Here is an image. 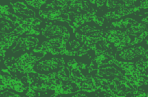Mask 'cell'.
Wrapping results in <instances>:
<instances>
[{
    "label": "cell",
    "mask_w": 148,
    "mask_h": 97,
    "mask_svg": "<svg viewBox=\"0 0 148 97\" xmlns=\"http://www.w3.org/2000/svg\"><path fill=\"white\" fill-rule=\"evenodd\" d=\"M45 55H35L34 53H25L17 58H9L4 61V65L11 72H19L22 74L28 75L30 73L37 74L34 70L36 63L41 60Z\"/></svg>",
    "instance_id": "obj_1"
},
{
    "label": "cell",
    "mask_w": 148,
    "mask_h": 97,
    "mask_svg": "<svg viewBox=\"0 0 148 97\" xmlns=\"http://www.w3.org/2000/svg\"><path fill=\"white\" fill-rule=\"evenodd\" d=\"M69 40L62 37L50 38L43 42L39 46L33 49L35 53H51L52 55H65L69 56H79L77 52L72 51L67 49V43Z\"/></svg>",
    "instance_id": "obj_2"
},
{
    "label": "cell",
    "mask_w": 148,
    "mask_h": 97,
    "mask_svg": "<svg viewBox=\"0 0 148 97\" xmlns=\"http://www.w3.org/2000/svg\"><path fill=\"white\" fill-rule=\"evenodd\" d=\"M64 17L70 28L75 33L79 27L86 23L93 22L99 26H103L105 21L103 17L97 15L96 10L85 12H75L73 11H67L64 13Z\"/></svg>",
    "instance_id": "obj_3"
},
{
    "label": "cell",
    "mask_w": 148,
    "mask_h": 97,
    "mask_svg": "<svg viewBox=\"0 0 148 97\" xmlns=\"http://www.w3.org/2000/svg\"><path fill=\"white\" fill-rule=\"evenodd\" d=\"M75 36L77 40L88 47L90 50H95L97 48V44L100 42L106 41V31L90 25L80 27L79 32H75Z\"/></svg>",
    "instance_id": "obj_4"
},
{
    "label": "cell",
    "mask_w": 148,
    "mask_h": 97,
    "mask_svg": "<svg viewBox=\"0 0 148 97\" xmlns=\"http://www.w3.org/2000/svg\"><path fill=\"white\" fill-rule=\"evenodd\" d=\"M106 40L116 47L119 51L125 47H130L132 41L127 32L121 29H110L106 31Z\"/></svg>",
    "instance_id": "obj_5"
},
{
    "label": "cell",
    "mask_w": 148,
    "mask_h": 97,
    "mask_svg": "<svg viewBox=\"0 0 148 97\" xmlns=\"http://www.w3.org/2000/svg\"><path fill=\"white\" fill-rule=\"evenodd\" d=\"M42 23V20L37 17H23L22 21L17 27L12 31L19 35H40V31L38 26Z\"/></svg>",
    "instance_id": "obj_6"
},
{
    "label": "cell",
    "mask_w": 148,
    "mask_h": 97,
    "mask_svg": "<svg viewBox=\"0 0 148 97\" xmlns=\"http://www.w3.org/2000/svg\"><path fill=\"white\" fill-rule=\"evenodd\" d=\"M40 34L46 38L50 39L53 37H62L69 40L70 33L68 29L60 24H53L51 22H48L44 27L41 29Z\"/></svg>",
    "instance_id": "obj_7"
},
{
    "label": "cell",
    "mask_w": 148,
    "mask_h": 97,
    "mask_svg": "<svg viewBox=\"0 0 148 97\" xmlns=\"http://www.w3.org/2000/svg\"><path fill=\"white\" fill-rule=\"evenodd\" d=\"M65 67V61L63 58L53 57L46 60L38 61L36 65V69L37 71L42 73L60 70Z\"/></svg>",
    "instance_id": "obj_8"
},
{
    "label": "cell",
    "mask_w": 148,
    "mask_h": 97,
    "mask_svg": "<svg viewBox=\"0 0 148 97\" xmlns=\"http://www.w3.org/2000/svg\"><path fill=\"white\" fill-rule=\"evenodd\" d=\"M118 56L121 60L124 61H130L139 57L148 60V50H146L143 46H130L119 50Z\"/></svg>",
    "instance_id": "obj_9"
},
{
    "label": "cell",
    "mask_w": 148,
    "mask_h": 97,
    "mask_svg": "<svg viewBox=\"0 0 148 97\" xmlns=\"http://www.w3.org/2000/svg\"><path fill=\"white\" fill-rule=\"evenodd\" d=\"M1 71L5 73L4 74L0 73V79L3 82V83L5 85L7 89H12V90H14V92H18V93H23L25 91V86L21 81L20 79L12 76L8 69H7V70L1 69Z\"/></svg>",
    "instance_id": "obj_10"
},
{
    "label": "cell",
    "mask_w": 148,
    "mask_h": 97,
    "mask_svg": "<svg viewBox=\"0 0 148 97\" xmlns=\"http://www.w3.org/2000/svg\"><path fill=\"white\" fill-rule=\"evenodd\" d=\"M14 43L15 44L12 48V53L19 51L25 52L36 48L39 43V39L34 36L27 35L25 37H18Z\"/></svg>",
    "instance_id": "obj_11"
},
{
    "label": "cell",
    "mask_w": 148,
    "mask_h": 97,
    "mask_svg": "<svg viewBox=\"0 0 148 97\" xmlns=\"http://www.w3.org/2000/svg\"><path fill=\"white\" fill-rule=\"evenodd\" d=\"M67 12V11H66ZM64 10L57 8H45L44 9H40L38 11V15L40 18L50 21L66 22Z\"/></svg>",
    "instance_id": "obj_12"
},
{
    "label": "cell",
    "mask_w": 148,
    "mask_h": 97,
    "mask_svg": "<svg viewBox=\"0 0 148 97\" xmlns=\"http://www.w3.org/2000/svg\"><path fill=\"white\" fill-rule=\"evenodd\" d=\"M140 11L139 6H135L132 7H123V8H117L110 10L103 14V17L108 20H119L125 16L130 15L136 12Z\"/></svg>",
    "instance_id": "obj_13"
},
{
    "label": "cell",
    "mask_w": 148,
    "mask_h": 97,
    "mask_svg": "<svg viewBox=\"0 0 148 97\" xmlns=\"http://www.w3.org/2000/svg\"><path fill=\"white\" fill-rule=\"evenodd\" d=\"M68 10L75 12H85L95 9L87 0H68Z\"/></svg>",
    "instance_id": "obj_14"
},
{
    "label": "cell",
    "mask_w": 148,
    "mask_h": 97,
    "mask_svg": "<svg viewBox=\"0 0 148 97\" xmlns=\"http://www.w3.org/2000/svg\"><path fill=\"white\" fill-rule=\"evenodd\" d=\"M12 8L14 13L20 14L21 16H25L26 17H36V12L34 10L30 9L26 3L21 1H17L14 3H11Z\"/></svg>",
    "instance_id": "obj_15"
},
{
    "label": "cell",
    "mask_w": 148,
    "mask_h": 97,
    "mask_svg": "<svg viewBox=\"0 0 148 97\" xmlns=\"http://www.w3.org/2000/svg\"><path fill=\"white\" fill-rule=\"evenodd\" d=\"M20 35L16 33L10 32L0 31V47L3 50H7L13 45Z\"/></svg>",
    "instance_id": "obj_16"
},
{
    "label": "cell",
    "mask_w": 148,
    "mask_h": 97,
    "mask_svg": "<svg viewBox=\"0 0 148 97\" xmlns=\"http://www.w3.org/2000/svg\"><path fill=\"white\" fill-rule=\"evenodd\" d=\"M20 18V15L10 12L8 5H2L0 4V19H4L5 20L10 21L14 25H16Z\"/></svg>",
    "instance_id": "obj_17"
},
{
    "label": "cell",
    "mask_w": 148,
    "mask_h": 97,
    "mask_svg": "<svg viewBox=\"0 0 148 97\" xmlns=\"http://www.w3.org/2000/svg\"><path fill=\"white\" fill-rule=\"evenodd\" d=\"M137 0H106V6L109 9H114L123 7H135Z\"/></svg>",
    "instance_id": "obj_18"
},
{
    "label": "cell",
    "mask_w": 148,
    "mask_h": 97,
    "mask_svg": "<svg viewBox=\"0 0 148 97\" xmlns=\"http://www.w3.org/2000/svg\"><path fill=\"white\" fill-rule=\"evenodd\" d=\"M138 22L137 20H135L134 19L131 18V17H127V18L124 19H121L119 20H116L115 22H111V25L114 27V28L116 29H127L129 27H130L132 24H136Z\"/></svg>",
    "instance_id": "obj_19"
},
{
    "label": "cell",
    "mask_w": 148,
    "mask_h": 97,
    "mask_svg": "<svg viewBox=\"0 0 148 97\" xmlns=\"http://www.w3.org/2000/svg\"><path fill=\"white\" fill-rule=\"evenodd\" d=\"M46 8H57L68 11V0H52L46 5Z\"/></svg>",
    "instance_id": "obj_20"
},
{
    "label": "cell",
    "mask_w": 148,
    "mask_h": 97,
    "mask_svg": "<svg viewBox=\"0 0 148 97\" xmlns=\"http://www.w3.org/2000/svg\"><path fill=\"white\" fill-rule=\"evenodd\" d=\"M49 1V0H25L27 5L36 9H40V8Z\"/></svg>",
    "instance_id": "obj_21"
},
{
    "label": "cell",
    "mask_w": 148,
    "mask_h": 97,
    "mask_svg": "<svg viewBox=\"0 0 148 97\" xmlns=\"http://www.w3.org/2000/svg\"><path fill=\"white\" fill-rule=\"evenodd\" d=\"M0 96H20V94L14 93V92H10V91L8 90L4 91V92L0 91Z\"/></svg>",
    "instance_id": "obj_22"
},
{
    "label": "cell",
    "mask_w": 148,
    "mask_h": 97,
    "mask_svg": "<svg viewBox=\"0 0 148 97\" xmlns=\"http://www.w3.org/2000/svg\"><path fill=\"white\" fill-rule=\"evenodd\" d=\"M139 7H140V9H148V0H142L140 1Z\"/></svg>",
    "instance_id": "obj_23"
},
{
    "label": "cell",
    "mask_w": 148,
    "mask_h": 97,
    "mask_svg": "<svg viewBox=\"0 0 148 97\" xmlns=\"http://www.w3.org/2000/svg\"><path fill=\"white\" fill-rule=\"evenodd\" d=\"M106 0H96L95 5L98 7H101L106 4Z\"/></svg>",
    "instance_id": "obj_24"
},
{
    "label": "cell",
    "mask_w": 148,
    "mask_h": 97,
    "mask_svg": "<svg viewBox=\"0 0 148 97\" xmlns=\"http://www.w3.org/2000/svg\"><path fill=\"white\" fill-rule=\"evenodd\" d=\"M6 52H7V50H3V49H1V47H0V59H1V58H3L5 57Z\"/></svg>",
    "instance_id": "obj_25"
},
{
    "label": "cell",
    "mask_w": 148,
    "mask_h": 97,
    "mask_svg": "<svg viewBox=\"0 0 148 97\" xmlns=\"http://www.w3.org/2000/svg\"><path fill=\"white\" fill-rule=\"evenodd\" d=\"M7 89V87L5 86V85L3 83V82L1 81V80L0 79V91H4Z\"/></svg>",
    "instance_id": "obj_26"
},
{
    "label": "cell",
    "mask_w": 148,
    "mask_h": 97,
    "mask_svg": "<svg viewBox=\"0 0 148 97\" xmlns=\"http://www.w3.org/2000/svg\"><path fill=\"white\" fill-rule=\"evenodd\" d=\"M0 62H1V59H0Z\"/></svg>",
    "instance_id": "obj_27"
}]
</instances>
